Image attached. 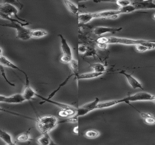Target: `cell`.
<instances>
[{
	"label": "cell",
	"instance_id": "6da1fadb",
	"mask_svg": "<svg viewBox=\"0 0 155 145\" xmlns=\"http://www.w3.org/2000/svg\"><path fill=\"white\" fill-rule=\"evenodd\" d=\"M37 127L42 134H48L59 124L58 118L54 116H45L36 118Z\"/></svg>",
	"mask_w": 155,
	"mask_h": 145
},
{
	"label": "cell",
	"instance_id": "7a4b0ae2",
	"mask_svg": "<svg viewBox=\"0 0 155 145\" xmlns=\"http://www.w3.org/2000/svg\"><path fill=\"white\" fill-rule=\"evenodd\" d=\"M6 27L14 28L16 30L17 38L22 41H26L31 39L30 32L31 30L25 28L20 24L16 22H11L6 24Z\"/></svg>",
	"mask_w": 155,
	"mask_h": 145
},
{
	"label": "cell",
	"instance_id": "3957f363",
	"mask_svg": "<svg viewBox=\"0 0 155 145\" xmlns=\"http://www.w3.org/2000/svg\"><path fill=\"white\" fill-rule=\"evenodd\" d=\"M0 12L9 15L11 17L14 16L16 19L22 22H28L25 20L19 17L18 15V11L17 8L9 1H5V3L0 4Z\"/></svg>",
	"mask_w": 155,
	"mask_h": 145
},
{
	"label": "cell",
	"instance_id": "277c9868",
	"mask_svg": "<svg viewBox=\"0 0 155 145\" xmlns=\"http://www.w3.org/2000/svg\"><path fill=\"white\" fill-rule=\"evenodd\" d=\"M155 96L146 92H140L136 93L134 94L124 97V103H128L132 102L138 101H153Z\"/></svg>",
	"mask_w": 155,
	"mask_h": 145
},
{
	"label": "cell",
	"instance_id": "5b68a950",
	"mask_svg": "<svg viewBox=\"0 0 155 145\" xmlns=\"http://www.w3.org/2000/svg\"><path fill=\"white\" fill-rule=\"evenodd\" d=\"M100 102L98 97H96L94 100L90 103H87L80 107L77 109V113L75 115L77 117L84 116L92 111L96 109L97 106Z\"/></svg>",
	"mask_w": 155,
	"mask_h": 145
},
{
	"label": "cell",
	"instance_id": "8992f818",
	"mask_svg": "<svg viewBox=\"0 0 155 145\" xmlns=\"http://www.w3.org/2000/svg\"><path fill=\"white\" fill-rule=\"evenodd\" d=\"M25 84L22 95L26 101H29L36 97L37 93L30 85V80L27 74H25Z\"/></svg>",
	"mask_w": 155,
	"mask_h": 145
},
{
	"label": "cell",
	"instance_id": "52a82bcc",
	"mask_svg": "<svg viewBox=\"0 0 155 145\" xmlns=\"http://www.w3.org/2000/svg\"><path fill=\"white\" fill-rule=\"evenodd\" d=\"M121 14L119 11L117 10H107L98 12L93 13L94 19V18H111L116 19L118 15Z\"/></svg>",
	"mask_w": 155,
	"mask_h": 145
},
{
	"label": "cell",
	"instance_id": "ba28073f",
	"mask_svg": "<svg viewBox=\"0 0 155 145\" xmlns=\"http://www.w3.org/2000/svg\"><path fill=\"white\" fill-rule=\"evenodd\" d=\"M132 5L136 10L155 9V4L153 1H132Z\"/></svg>",
	"mask_w": 155,
	"mask_h": 145
},
{
	"label": "cell",
	"instance_id": "9c48e42d",
	"mask_svg": "<svg viewBox=\"0 0 155 145\" xmlns=\"http://www.w3.org/2000/svg\"><path fill=\"white\" fill-rule=\"evenodd\" d=\"M118 73L125 77L128 84L133 89H136L140 88V89L143 90L144 88L142 84L136 78H135L133 76H132L131 74H128L125 71H121Z\"/></svg>",
	"mask_w": 155,
	"mask_h": 145
},
{
	"label": "cell",
	"instance_id": "30bf717a",
	"mask_svg": "<svg viewBox=\"0 0 155 145\" xmlns=\"http://www.w3.org/2000/svg\"><path fill=\"white\" fill-rule=\"evenodd\" d=\"M123 28H112V27H102V26H98L95 27L93 31L95 35L100 36L104 34L110 33H116L117 32L120 31Z\"/></svg>",
	"mask_w": 155,
	"mask_h": 145
},
{
	"label": "cell",
	"instance_id": "8fae6325",
	"mask_svg": "<svg viewBox=\"0 0 155 145\" xmlns=\"http://www.w3.org/2000/svg\"><path fill=\"white\" fill-rule=\"evenodd\" d=\"M59 36L61 39V47L62 51L63 53V55L71 57V58H73L71 49L69 44H68L66 39L62 35H59Z\"/></svg>",
	"mask_w": 155,
	"mask_h": 145
},
{
	"label": "cell",
	"instance_id": "7c38bea8",
	"mask_svg": "<svg viewBox=\"0 0 155 145\" xmlns=\"http://www.w3.org/2000/svg\"><path fill=\"white\" fill-rule=\"evenodd\" d=\"M0 65L3 67H7V68H11L14 70H17L22 73L24 74H25L26 73L21 70L18 66L13 63L10 60H8L7 58L4 56L2 54H0Z\"/></svg>",
	"mask_w": 155,
	"mask_h": 145
},
{
	"label": "cell",
	"instance_id": "4fadbf2b",
	"mask_svg": "<svg viewBox=\"0 0 155 145\" xmlns=\"http://www.w3.org/2000/svg\"><path fill=\"white\" fill-rule=\"evenodd\" d=\"M123 103H124V98L122 99H117V100H109V101H105L102 103L99 102L97 106L96 109L109 108Z\"/></svg>",
	"mask_w": 155,
	"mask_h": 145
},
{
	"label": "cell",
	"instance_id": "5bb4252c",
	"mask_svg": "<svg viewBox=\"0 0 155 145\" xmlns=\"http://www.w3.org/2000/svg\"><path fill=\"white\" fill-rule=\"evenodd\" d=\"M26 101L23 96L22 94H15L13 95L7 97V104H21Z\"/></svg>",
	"mask_w": 155,
	"mask_h": 145
},
{
	"label": "cell",
	"instance_id": "9a60e30c",
	"mask_svg": "<svg viewBox=\"0 0 155 145\" xmlns=\"http://www.w3.org/2000/svg\"><path fill=\"white\" fill-rule=\"evenodd\" d=\"M36 97H39L40 99H41L43 101H44V102H48V103H51V104H53L59 107L61 109H66V108H73L74 107L70 105L66 104H63V103H59L58 102H55V101H52L51 99H48L47 98H45L43 97L42 96L40 95L39 94H36Z\"/></svg>",
	"mask_w": 155,
	"mask_h": 145
},
{
	"label": "cell",
	"instance_id": "2e32d148",
	"mask_svg": "<svg viewBox=\"0 0 155 145\" xmlns=\"http://www.w3.org/2000/svg\"><path fill=\"white\" fill-rule=\"evenodd\" d=\"M94 19L93 13L79 14L78 15V23L81 24H86Z\"/></svg>",
	"mask_w": 155,
	"mask_h": 145
},
{
	"label": "cell",
	"instance_id": "e0dca14e",
	"mask_svg": "<svg viewBox=\"0 0 155 145\" xmlns=\"http://www.w3.org/2000/svg\"><path fill=\"white\" fill-rule=\"evenodd\" d=\"M77 109L75 107L73 108L61 109L59 112V115L63 117H68L73 116L76 114Z\"/></svg>",
	"mask_w": 155,
	"mask_h": 145
},
{
	"label": "cell",
	"instance_id": "ac0fdd59",
	"mask_svg": "<svg viewBox=\"0 0 155 145\" xmlns=\"http://www.w3.org/2000/svg\"><path fill=\"white\" fill-rule=\"evenodd\" d=\"M104 73H100L95 72L93 71L92 72L84 73L81 74L78 76L77 79H92V78H96L99 77L101 76L104 74Z\"/></svg>",
	"mask_w": 155,
	"mask_h": 145
},
{
	"label": "cell",
	"instance_id": "d6986e66",
	"mask_svg": "<svg viewBox=\"0 0 155 145\" xmlns=\"http://www.w3.org/2000/svg\"><path fill=\"white\" fill-rule=\"evenodd\" d=\"M74 76V74H71L69 75L66 78H65V80L62 82V83H61L60 84V85L58 86V87L56 88V89L54 90V91L52 92L51 94H49V95L48 96V99H51V98L53 97H54L55 96V95L58 93V91H60V89L62 87H63L66 84L68 83V82H69V80H70V78L71 77H72L73 76Z\"/></svg>",
	"mask_w": 155,
	"mask_h": 145
},
{
	"label": "cell",
	"instance_id": "ffe728a7",
	"mask_svg": "<svg viewBox=\"0 0 155 145\" xmlns=\"http://www.w3.org/2000/svg\"><path fill=\"white\" fill-rule=\"evenodd\" d=\"M48 33L43 30H31L30 35L31 38L39 39L46 36Z\"/></svg>",
	"mask_w": 155,
	"mask_h": 145
},
{
	"label": "cell",
	"instance_id": "44dd1931",
	"mask_svg": "<svg viewBox=\"0 0 155 145\" xmlns=\"http://www.w3.org/2000/svg\"><path fill=\"white\" fill-rule=\"evenodd\" d=\"M0 138L3 142L6 143V144L9 145H14L15 143L13 142L12 140V137L9 133L0 128Z\"/></svg>",
	"mask_w": 155,
	"mask_h": 145
},
{
	"label": "cell",
	"instance_id": "7402d4cb",
	"mask_svg": "<svg viewBox=\"0 0 155 145\" xmlns=\"http://www.w3.org/2000/svg\"><path fill=\"white\" fill-rule=\"evenodd\" d=\"M64 5L69 12L73 15H77L78 13V8L77 5L71 1H64Z\"/></svg>",
	"mask_w": 155,
	"mask_h": 145
},
{
	"label": "cell",
	"instance_id": "603a6c76",
	"mask_svg": "<svg viewBox=\"0 0 155 145\" xmlns=\"http://www.w3.org/2000/svg\"><path fill=\"white\" fill-rule=\"evenodd\" d=\"M141 116L143 118L146 124L151 125L155 124V117L153 116L146 113H141Z\"/></svg>",
	"mask_w": 155,
	"mask_h": 145
},
{
	"label": "cell",
	"instance_id": "cb8c5ba5",
	"mask_svg": "<svg viewBox=\"0 0 155 145\" xmlns=\"http://www.w3.org/2000/svg\"><path fill=\"white\" fill-rule=\"evenodd\" d=\"M93 71L95 72L104 73L106 72V68L104 64L101 63H92L90 65Z\"/></svg>",
	"mask_w": 155,
	"mask_h": 145
},
{
	"label": "cell",
	"instance_id": "d4e9b609",
	"mask_svg": "<svg viewBox=\"0 0 155 145\" xmlns=\"http://www.w3.org/2000/svg\"><path fill=\"white\" fill-rule=\"evenodd\" d=\"M37 142L40 145H49L51 144V140L48 134H44L37 139Z\"/></svg>",
	"mask_w": 155,
	"mask_h": 145
},
{
	"label": "cell",
	"instance_id": "484cf974",
	"mask_svg": "<svg viewBox=\"0 0 155 145\" xmlns=\"http://www.w3.org/2000/svg\"><path fill=\"white\" fill-rule=\"evenodd\" d=\"M31 129V128H30L28 131L25 132V133L20 135L17 137L16 142H21V143H25V142H28V141H30L31 139L29 133H30V130Z\"/></svg>",
	"mask_w": 155,
	"mask_h": 145
},
{
	"label": "cell",
	"instance_id": "4316f807",
	"mask_svg": "<svg viewBox=\"0 0 155 145\" xmlns=\"http://www.w3.org/2000/svg\"><path fill=\"white\" fill-rule=\"evenodd\" d=\"M0 112H5V113L10 114L16 116L24 117V118H26V119H29V120H32V121H35V118H32V117H30L18 114V113H15V112H12V111L6 110V109L2 108V107H0Z\"/></svg>",
	"mask_w": 155,
	"mask_h": 145
},
{
	"label": "cell",
	"instance_id": "83f0119b",
	"mask_svg": "<svg viewBox=\"0 0 155 145\" xmlns=\"http://www.w3.org/2000/svg\"><path fill=\"white\" fill-rule=\"evenodd\" d=\"M118 10L120 12L121 14L129 13H132L136 11L134 6L132 5V4L125 6V7H120Z\"/></svg>",
	"mask_w": 155,
	"mask_h": 145
},
{
	"label": "cell",
	"instance_id": "f1b7e54d",
	"mask_svg": "<svg viewBox=\"0 0 155 145\" xmlns=\"http://www.w3.org/2000/svg\"><path fill=\"white\" fill-rule=\"evenodd\" d=\"M70 65V68L71 70L72 71L74 74V76L77 77L78 75V62L76 60L73 59L71 61V62L69 64Z\"/></svg>",
	"mask_w": 155,
	"mask_h": 145
},
{
	"label": "cell",
	"instance_id": "f546056e",
	"mask_svg": "<svg viewBox=\"0 0 155 145\" xmlns=\"http://www.w3.org/2000/svg\"><path fill=\"white\" fill-rule=\"evenodd\" d=\"M85 136L89 139H94L97 138L100 135L99 132L95 130H89L85 133Z\"/></svg>",
	"mask_w": 155,
	"mask_h": 145
},
{
	"label": "cell",
	"instance_id": "4dcf8cb0",
	"mask_svg": "<svg viewBox=\"0 0 155 145\" xmlns=\"http://www.w3.org/2000/svg\"><path fill=\"white\" fill-rule=\"evenodd\" d=\"M0 70H1V75H2V77H3L4 80H5V82H6L8 84L11 86L15 87V84H13V83H11V82L8 80L7 77H6L5 71L4 70L3 67V66H1V65H0Z\"/></svg>",
	"mask_w": 155,
	"mask_h": 145
},
{
	"label": "cell",
	"instance_id": "1f68e13d",
	"mask_svg": "<svg viewBox=\"0 0 155 145\" xmlns=\"http://www.w3.org/2000/svg\"><path fill=\"white\" fill-rule=\"evenodd\" d=\"M116 2L120 7H125L132 4V1H117Z\"/></svg>",
	"mask_w": 155,
	"mask_h": 145
},
{
	"label": "cell",
	"instance_id": "d6a6232c",
	"mask_svg": "<svg viewBox=\"0 0 155 145\" xmlns=\"http://www.w3.org/2000/svg\"><path fill=\"white\" fill-rule=\"evenodd\" d=\"M135 47L137 51L140 53H143L149 51L147 47L142 45V44H137V45H135Z\"/></svg>",
	"mask_w": 155,
	"mask_h": 145
},
{
	"label": "cell",
	"instance_id": "836d02e7",
	"mask_svg": "<svg viewBox=\"0 0 155 145\" xmlns=\"http://www.w3.org/2000/svg\"><path fill=\"white\" fill-rule=\"evenodd\" d=\"M87 48L85 45L83 44H79L78 45V52L80 54H85L87 51Z\"/></svg>",
	"mask_w": 155,
	"mask_h": 145
},
{
	"label": "cell",
	"instance_id": "e575fe53",
	"mask_svg": "<svg viewBox=\"0 0 155 145\" xmlns=\"http://www.w3.org/2000/svg\"><path fill=\"white\" fill-rule=\"evenodd\" d=\"M96 54V51L95 50L93 49H89V50L87 49V51L85 54V56H87V57L93 56L95 55Z\"/></svg>",
	"mask_w": 155,
	"mask_h": 145
},
{
	"label": "cell",
	"instance_id": "d590c367",
	"mask_svg": "<svg viewBox=\"0 0 155 145\" xmlns=\"http://www.w3.org/2000/svg\"><path fill=\"white\" fill-rule=\"evenodd\" d=\"M97 47L100 49H102V50H104L106 49L107 47V44L104 43H97Z\"/></svg>",
	"mask_w": 155,
	"mask_h": 145
},
{
	"label": "cell",
	"instance_id": "8d00e7d4",
	"mask_svg": "<svg viewBox=\"0 0 155 145\" xmlns=\"http://www.w3.org/2000/svg\"><path fill=\"white\" fill-rule=\"evenodd\" d=\"M73 132L75 134H78V127H75L73 129Z\"/></svg>",
	"mask_w": 155,
	"mask_h": 145
},
{
	"label": "cell",
	"instance_id": "74e56055",
	"mask_svg": "<svg viewBox=\"0 0 155 145\" xmlns=\"http://www.w3.org/2000/svg\"><path fill=\"white\" fill-rule=\"evenodd\" d=\"M0 54H2V50L0 48Z\"/></svg>",
	"mask_w": 155,
	"mask_h": 145
},
{
	"label": "cell",
	"instance_id": "f35d334b",
	"mask_svg": "<svg viewBox=\"0 0 155 145\" xmlns=\"http://www.w3.org/2000/svg\"><path fill=\"white\" fill-rule=\"evenodd\" d=\"M2 95H0V103L2 102Z\"/></svg>",
	"mask_w": 155,
	"mask_h": 145
},
{
	"label": "cell",
	"instance_id": "ab89813d",
	"mask_svg": "<svg viewBox=\"0 0 155 145\" xmlns=\"http://www.w3.org/2000/svg\"><path fill=\"white\" fill-rule=\"evenodd\" d=\"M153 102L154 103H155V96L154 98V99H153Z\"/></svg>",
	"mask_w": 155,
	"mask_h": 145
},
{
	"label": "cell",
	"instance_id": "60d3db41",
	"mask_svg": "<svg viewBox=\"0 0 155 145\" xmlns=\"http://www.w3.org/2000/svg\"><path fill=\"white\" fill-rule=\"evenodd\" d=\"M0 25H1V26H4V24H0Z\"/></svg>",
	"mask_w": 155,
	"mask_h": 145
}]
</instances>
